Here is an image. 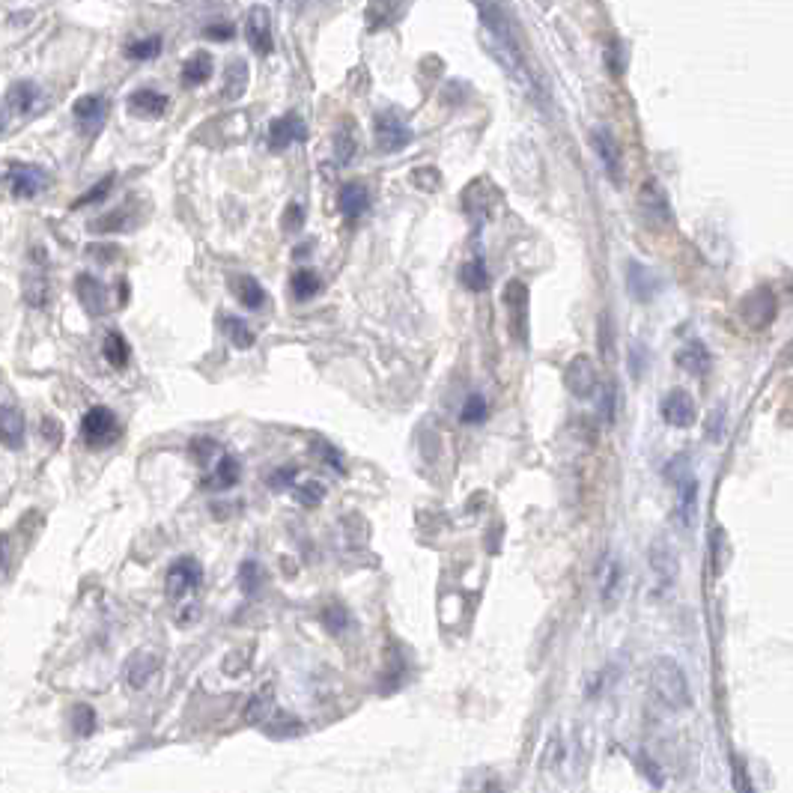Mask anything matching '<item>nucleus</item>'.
<instances>
[{
  "mask_svg": "<svg viewBox=\"0 0 793 793\" xmlns=\"http://www.w3.org/2000/svg\"><path fill=\"white\" fill-rule=\"evenodd\" d=\"M662 418H665V424H671V427H677V430L692 427L695 418H698V409H695L692 394H689L686 388H674V391H668L665 400H662Z\"/></svg>",
  "mask_w": 793,
  "mask_h": 793,
  "instance_id": "14",
  "label": "nucleus"
},
{
  "mask_svg": "<svg viewBox=\"0 0 793 793\" xmlns=\"http://www.w3.org/2000/svg\"><path fill=\"white\" fill-rule=\"evenodd\" d=\"M81 436H84V442H87L90 448H102V445H111V442L120 436V424H117V418H114L111 409L96 406V409H90V412L84 415V421H81Z\"/></svg>",
  "mask_w": 793,
  "mask_h": 793,
  "instance_id": "8",
  "label": "nucleus"
},
{
  "mask_svg": "<svg viewBox=\"0 0 793 793\" xmlns=\"http://www.w3.org/2000/svg\"><path fill=\"white\" fill-rule=\"evenodd\" d=\"M263 582H266V576H263V567L257 561H245L239 567V588L245 597H257L263 591Z\"/></svg>",
  "mask_w": 793,
  "mask_h": 793,
  "instance_id": "36",
  "label": "nucleus"
},
{
  "mask_svg": "<svg viewBox=\"0 0 793 793\" xmlns=\"http://www.w3.org/2000/svg\"><path fill=\"white\" fill-rule=\"evenodd\" d=\"M504 305H507V319L510 331L519 343H525L528 334V287L522 281H510L504 287Z\"/></svg>",
  "mask_w": 793,
  "mask_h": 793,
  "instance_id": "12",
  "label": "nucleus"
},
{
  "mask_svg": "<svg viewBox=\"0 0 793 793\" xmlns=\"http://www.w3.org/2000/svg\"><path fill=\"white\" fill-rule=\"evenodd\" d=\"M460 281H463V287H469L472 293L486 290V287H489V269H486V263H483V260H469V263L460 269Z\"/></svg>",
  "mask_w": 793,
  "mask_h": 793,
  "instance_id": "37",
  "label": "nucleus"
},
{
  "mask_svg": "<svg viewBox=\"0 0 793 793\" xmlns=\"http://www.w3.org/2000/svg\"><path fill=\"white\" fill-rule=\"evenodd\" d=\"M290 290H293V299L308 302V299H314L319 290H322V281H319L317 272H311V269H299V272L290 278Z\"/></svg>",
  "mask_w": 793,
  "mask_h": 793,
  "instance_id": "35",
  "label": "nucleus"
},
{
  "mask_svg": "<svg viewBox=\"0 0 793 793\" xmlns=\"http://www.w3.org/2000/svg\"><path fill=\"white\" fill-rule=\"evenodd\" d=\"M776 311H779V299H776V293H773L770 287H758V290H752V293L743 299V305H740V314H743V319H746L752 328H767V325L776 319Z\"/></svg>",
  "mask_w": 793,
  "mask_h": 793,
  "instance_id": "10",
  "label": "nucleus"
},
{
  "mask_svg": "<svg viewBox=\"0 0 793 793\" xmlns=\"http://www.w3.org/2000/svg\"><path fill=\"white\" fill-rule=\"evenodd\" d=\"M212 451H218V445H215L212 439H194V442H191V454H194L197 460H209Z\"/></svg>",
  "mask_w": 793,
  "mask_h": 793,
  "instance_id": "53",
  "label": "nucleus"
},
{
  "mask_svg": "<svg viewBox=\"0 0 793 793\" xmlns=\"http://www.w3.org/2000/svg\"><path fill=\"white\" fill-rule=\"evenodd\" d=\"M722 418H725V409L719 406V409L713 412V418H710V439H713V442L722 439V430H719V421H722Z\"/></svg>",
  "mask_w": 793,
  "mask_h": 793,
  "instance_id": "57",
  "label": "nucleus"
},
{
  "mask_svg": "<svg viewBox=\"0 0 793 793\" xmlns=\"http://www.w3.org/2000/svg\"><path fill=\"white\" fill-rule=\"evenodd\" d=\"M296 477H299V466H281L275 472L266 475V486L272 492H284V489H293L296 486Z\"/></svg>",
  "mask_w": 793,
  "mask_h": 793,
  "instance_id": "45",
  "label": "nucleus"
},
{
  "mask_svg": "<svg viewBox=\"0 0 793 793\" xmlns=\"http://www.w3.org/2000/svg\"><path fill=\"white\" fill-rule=\"evenodd\" d=\"M72 731L78 737H90L96 731V713H93V707H87V704L72 707Z\"/></svg>",
  "mask_w": 793,
  "mask_h": 793,
  "instance_id": "43",
  "label": "nucleus"
},
{
  "mask_svg": "<svg viewBox=\"0 0 793 793\" xmlns=\"http://www.w3.org/2000/svg\"><path fill=\"white\" fill-rule=\"evenodd\" d=\"M114 188V176H105V179H99L84 197H78L75 200V206H90V203H99V200H105L108 197V191Z\"/></svg>",
  "mask_w": 793,
  "mask_h": 793,
  "instance_id": "47",
  "label": "nucleus"
},
{
  "mask_svg": "<svg viewBox=\"0 0 793 793\" xmlns=\"http://www.w3.org/2000/svg\"><path fill=\"white\" fill-rule=\"evenodd\" d=\"M373 135H376V147L382 153H400L409 147L412 141V129L406 126V120L394 111H379L373 120Z\"/></svg>",
  "mask_w": 793,
  "mask_h": 793,
  "instance_id": "5",
  "label": "nucleus"
},
{
  "mask_svg": "<svg viewBox=\"0 0 793 793\" xmlns=\"http://www.w3.org/2000/svg\"><path fill=\"white\" fill-rule=\"evenodd\" d=\"M305 138H308V129H305V120L296 111L272 120V126H269V150L272 153H284L287 147H293V144H299Z\"/></svg>",
  "mask_w": 793,
  "mask_h": 793,
  "instance_id": "13",
  "label": "nucleus"
},
{
  "mask_svg": "<svg viewBox=\"0 0 793 793\" xmlns=\"http://www.w3.org/2000/svg\"><path fill=\"white\" fill-rule=\"evenodd\" d=\"M486 418H489V403H486V397L469 394V400H466V406H463V412H460V421H463V424H483Z\"/></svg>",
  "mask_w": 793,
  "mask_h": 793,
  "instance_id": "42",
  "label": "nucleus"
},
{
  "mask_svg": "<svg viewBox=\"0 0 793 793\" xmlns=\"http://www.w3.org/2000/svg\"><path fill=\"white\" fill-rule=\"evenodd\" d=\"M159 656L156 653H135L129 662H126V683L132 686V689H144L150 680H153V674L159 671Z\"/></svg>",
  "mask_w": 793,
  "mask_h": 793,
  "instance_id": "22",
  "label": "nucleus"
},
{
  "mask_svg": "<svg viewBox=\"0 0 793 793\" xmlns=\"http://www.w3.org/2000/svg\"><path fill=\"white\" fill-rule=\"evenodd\" d=\"M477 15H480L483 30L489 36V54L501 63V69L516 84H522L531 93V99H537V102L546 105V84H543V78L537 72H531V63H528V57L522 51V42H519V36H516L513 24L507 18V9L492 6V3L489 6L480 3L477 6Z\"/></svg>",
  "mask_w": 793,
  "mask_h": 793,
  "instance_id": "1",
  "label": "nucleus"
},
{
  "mask_svg": "<svg viewBox=\"0 0 793 793\" xmlns=\"http://www.w3.org/2000/svg\"><path fill=\"white\" fill-rule=\"evenodd\" d=\"M734 788H737V793H755V782H752V776L740 758H734Z\"/></svg>",
  "mask_w": 793,
  "mask_h": 793,
  "instance_id": "52",
  "label": "nucleus"
},
{
  "mask_svg": "<svg viewBox=\"0 0 793 793\" xmlns=\"http://www.w3.org/2000/svg\"><path fill=\"white\" fill-rule=\"evenodd\" d=\"M245 90H248V63L245 60H230V66L224 72L221 96L224 99H239Z\"/></svg>",
  "mask_w": 793,
  "mask_h": 793,
  "instance_id": "29",
  "label": "nucleus"
},
{
  "mask_svg": "<svg viewBox=\"0 0 793 793\" xmlns=\"http://www.w3.org/2000/svg\"><path fill=\"white\" fill-rule=\"evenodd\" d=\"M638 212L641 218L653 227V230H665L674 215H671V200H668V191L659 179L647 176L638 188Z\"/></svg>",
  "mask_w": 793,
  "mask_h": 793,
  "instance_id": "3",
  "label": "nucleus"
},
{
  "mask_svg": "<svg viewBox=\"0 0 793 793\" xmlns=\"http://www.w3.org/2000/svg\"><path fill=\"white\" fill-rule=\"evenodd\" d=\"M472 793H501V782L495 776H483L477 785H472Z\"/></svg>",
  "mask_w": 793,
  "mask_h": 793,
  "instance_id": "54",
  "label": "nucleus"
},
{
  "mask_svg": "<svg viewBox=\"0 0 793 793\" xmlns=\"http://www.w3.org/2000/svg\"><path fill=\"white\" fill-rule=\"evenodd\" d=\"M627 290L633 293V299H638V302H650L653 296H656V278H653V272L644 266V263H638V260H630L627 263Z\"/></svg>",
  "mask_w": 793,
  "mask_h": 793,
  "instance_id": "23",
  "label": "nucleus"
},
{
  "mask_svg": "<svg viewBox=\"0 0 793 793\" xmlns=\"http://www.w3.org/2000/svg\"><path fill=\"white\" fill-rule=\"evenodd\" d=\"M314 448L319 451L317 457H322V460H325V463H328V466H331L334 472H346L343 454H340V451H337L334 445H328V442H322V439H319V442H314Z\"/></svg>",
  "mask_w": 793,
  "mask_h": 793,
  "instance_id": "49",
  "label": "nucleus"
},
{
  "mask_svg": "<svg viewBox=\"0 0 793 793\" xmlns=\"http://www.w3.org/2000/svg\"><path fill=\"white\" fill-rule=\"evenodd\" d=\"M293 498H296L302 507H317L319 501L325 498V486H322L319 480L299 483V486H293Z\"/></svg>",
  "mask_w": 793,
  "mask_h": 793,
  "instance_id": "44",
  "label": "nucleus"
},
{
  "mask_svg": "<svg viewBox=\"0 0 793 793\" xmlns=\"http://www.w3.org/2000/svg\"><path fill=\"white\" fill-rule=\"evenodd\" d=\"M334 156H337V161H352V156H355V135L346 129V135L343 132H337V138H334Z\"/></svg>",
  "mask_w": 793,
  "mask_h": 793,
  "instance_id": "50",
  "label": "nucleus"
},
{
  "mask_svg": "<svg viewBox=\"0 0 793 793\" xmlns=\"http://www.w3.org/2000/svg\"><path fill=\"white\" fill-rule=\"evenodd\" d=\"M126 227V212H108L105 218H96V221H90V230L93 233H117V230H123Z\"/></svg>",
  "mask_w": 793,
  "mask_h": 793,
  "instance_id": "46",
  "label": "nucleus"
},
{
  "mask_svg": "<svg viewBox=\"0 0 793 793\" xmlns=\"http://www.w3.org/2000/svg\"><path fill=\"white\" fill-rule=\"evenodd\" d=\"M305 227V206L302 203H290L284 212V233H299Z\"/></svg>",
  "mask_w": 793,
  "mask_h": 793,
  "instance_id": "48",
  "label": "nucleus"
},
{
  "mask_svg": "<svg viewBox=\"0 0 793 793\" xmlns=\"http://www.w3.org/2000/svg\"><path fill=\"white\" fill-rule=\"evenodd\" d=\"M12 191L18 197H36L45 185V173L36 167V164H12Z\"/></svg>",
  "mask_w": 793,
  "mask_h": 793,
  "instance_id": "19",
  "label": "nucleus"
},
{
  "mask_svg": "<svg viewBox=\"0 0 793 793\" xmlns=\"http://www.w3.org/2000/svg\"><path fill=\"white\" fill-rule=\"evenodd\" d=\"M245 39L257 54H272L275 36H272V12L266 6H251L245 15Z\"/></svg>",
  "mask_w": 793,
  "mask_h": 793,
  "instance_id": "11",
  "label": "nucleus"
},
{
  "mask_svg": "<svg viewBox=\"0 0 793 793\" xmlns=\"http://www.w3.org/2000/svg\"><path fill=\"white\" fill-rule=\"evenodd\" d=\"M36 96H39V90H36L33 81H18V84L9 87L6 102H9V108H12L15 114H27V111L36 105Z\"/></svg>",
  "mask_w": 793,
  "mask_h": 793,
  "instance_id": "33",
  "label": "nucleus"
},
{
  "mask_svg": "<svg viewBox=\"0 0 793 793\" xmlns=\"http://www.w3.org/2000/svg\"><path fill=\"white\" fill-rule=\"evenodd\" d=\"M600 370H597V364H594V358L591 355H576L570 364H567V370H564V385H567V391L576 397V400H588V397H594L597 394V388H600Z\"/></svg>",
  "mask_w": 793,
  "mask_h": 793,
  "instance_id": "6",
  "label": "nucleus"
},
{
  "mask_svg": "<svg viewBox=\"0 0 793 793\" xmlns=\"http://www.w3.org/2000/svg\"><path fill=\"white\" fill-rule=\"evenodd\" d=\"M266 719H272V692H269V689H263L260 695H254V698L248 701V707H245V722L260 725V722H266Z\"/></svg>",
  "mask_w": 793,
  "mask_h": 793,
  "instance_id": "38",
  "label": "nucleus"
},
{
  "mask_svg": "<svg viewBox=\"0 0 793 793\" xmlns=\"http://www.w3.org/2000/svg\"><path fill=\"white\" fill-rule=\"evenodd\" d=\"M129 111H132L135 117L156 120V117H161V114L167 111V96L159 93V90H150V87L135 90V93L129 96Z\"/></svg>",
  "mask_w": 793,
  "mask_h": 793,
  "instance_id": "20",
  "label": "nucleus"
},
{
  "mask_svg": "<svg viewBox=\"0 0 793 793\" xmlns=\"http://www.w3.org/2000/svg\"><path fill=\"white\" fill-rule=\"evenodd\" d=\"M695 513H698V483L695 477H689L680 483V498H677V519L686 531L695 525Z\"/></svg>",
  "mask_w": 793,
  "mask_h": 793,
  "instance_id": "28",
  "label": "nucleus"
},
{
  "mask_svg": "<svg viewBox=\"0 0 793 793\" xmlns=\"http://www.w3.org/2000/svg\"><path fill=\"white\" fill-rule=\"evenodd\" d=\"M322 624H325L328 633L334 635L346 633V630H349V612H346L340 603H331V606L322 609Z\"/></svg>",
  "mask_w": 793,
  "mask_h": 793,
  "instance_id": "40",
  "label": "nucleus"
},
{
  "mask_svg": "<svg viewBox=\"0 0 793 793\" xmlns=\"http://www.w3.org/2000/svg\"><path fill=\"white\" fill-rule=\"evenodd\" d=\"M621 582H624L621 561L612 558V555H606L603 564H600V600H603V606H615L618 591H621Z\"/></svg>",
  "mask_w": 793,
  "mask_h": 793,
  "instance_id": "21",
  "label": "nucleus"
},
{
  "mask_svg": "<svg viewBox=\"0 0 793 793\" xmlns=\"http://www.w3.org/2000/svg\"><path fill=\"white\" fill-rule=\"evenodd\" d=\"M87 254H90V257H102V260H114L120 251H117V248H105V245H90Z\"/></svg>",
  "mask_w": 793,
  "mask_h": 793,
  "instance_id": "56",
  "label": "nucleus"
},
{
  "mask_svg": "<svg viewBox=\"0 0 793 793\" xmlns=\"http://www.w3.org/2000/svg\"><path fill=\"white\" fill-rule=\"evenodd\" d=\"M3 558H6V540H0V564H3Z\"/></svg>",
  "mask_w": 793,
  "mask_h": 793,
  "instance_id": "58",
  "label": "nucleus"
},
{
  "mask_svg": "<svg viewBox=\"0 0 793 793\" xmlns=\"http://www.w3.org/2000/svg\"><path fill=\"white\" fill-rule=\"evenodd\" d=\"M72 111H75V120L81 123V129L93 132V129H99V126L108 120V99L99 96V93H93V96H81V99L75 102Z\"/></svg>",
  "mask_w": 793,
  "mask_h": 793,
  "instance_id": "18",
  "label": "nucleus"
},
{
  "mask_svg": "<svg viewBox=\"0 0 793 793\" xmlns=\"http://www.w3.org/2000/svg\"><path fill=\"white\" fill-rule=\"evenodd\" d=\"M624 57H627V48L615 39L609 48H606V60H609V69H612V75H624Z\"/></svg>",
  "mask_w": 793,
  "mask_h": 793,
  "instance_id": "51",
  "label": "nucleus"
},
{
  "mask_svg": "<svg viewBox=\"0 0 793 793\" xmlns=\"http://www.w3.org/2000/svg\"><path fill=\"white\" fill-rule=\"evenodd\" d=\"M597 346H600V355L606 361H615L618 358V343H615V319L609 311H603L597 319Z\"/></svg>",
  "mask_w": 793,
  "mask_h": 793,
  "instance_id": "34",
  "label": "nucleus"
},
{
  "mask_svg": "<svg viewBox=\"0 0 793 793\" xmlns=\"http://www.w3.org/2000/svg\"><path fill=\"white\" fill-rule=\"evenodd\" d=\"M337 206H340V212H343L349 221L367 215V209H370V188L361 185V182H346V185H340Z\"/></svg>",
  "mask_w": 793,
  "mask_h": 793,
  "instance_id": "17",
  "label": "nucleus"
},
{
  "mask_svg": "<svg viewBox=\"0 0 793 793\" xmlns=\"http://www.w3.org/2000/svg\"><path fill=\"white\" fill-rule=\"evenodd\" d=\"M212 72H215L212 54L197 51V54H191V57L185 60V66H182V84H185V87H200V84H206V81L212 78Z\"/></svg>",
  "mask_w": 793,
  "mask_h": 793,
  "instance_id": "25",
  "label": "nucleus"
},
{
  "mask_svg": "<svg viewBox=\"0 0 793 793\" xmlns=\"http://www.w3.org/2000/svg\"><path fill=\"white\" fill-rule=\"evenodd\" d=\"M603 385V394H600V415L606 424H615V415H618V385L615 379H606L600 382Z\"/></svg>",
  "mask_w": 793,
  "mask_h": 793,
  "instance_id": "41",
  "label": "nucleus"
},
{
  "mask_svg": "<svg viewBox=\"0 0 793 793\" xmlns=\"http://www.w3.org/2000/svg\"><path fill=\"white\" fill-rule=\"evenodd\" d=\"M650 692L653 698L671 710V713H683L692 707V689H689V680L683 674V668L674 662V659H656L650 665Z\"/></svg>",
  "mask_w": 793,
  "mask_h": 793,
  "instance_id": "2",
  "label": "nucleus"
},
{
  "mask_svg": "<svg viewBox=\"0 0 793 793\" xmlns=\"http://www.w3.org/2000/svg\"><path fill=\"white\" fill-rule=\"evenodd\" d=\"M24 436H27L24 415L15 406L0 403V445L9 448V451H18L24 445Z\"/></svg>",
  "mask_w": 793,
  "mask_h": 793,
  "instance_id": "16",
  "label": "nucleus"
},
{
  "mask_svg": "<svg viewBox=\"0 0 793 793\" xmlns=\"http://www.w3.org/2000/svg\"><path fill=\"white\" fill-rule=\"evenodd\" d=\"M102 355L108 358L111 367H126L129 358H132V349L126 343V337L120 331H108L105 340H102Z\"/></svg>",
  "mask_w": 793,
  "mask_h": 793,
  "instance_id": "32",
  "label": "nucleus"
},
{
  "mask_svg": "<svg viewBox=\"0 0 793 793\" xmlns=\"http://www.w3.org/2000/svg\"><path fill=\"white\" fill-rule=\"evenodd\" d=\"M203 33H206L209 39H230V36H233V24L221 21V24H215V27H206Z\"/></svg>",
  "mask_w": 793,
  "mask_h": 793,
  "instance_id": "55",
  "label": "nucleus"
},
{
  "mask_svg": "<svg viewBox=\"0 0 793 793\" xmlns=\"http://www.w3.org/2000/svg\"><path fill=\"white\" fill-rule=\"evenodd\" d=\"M677 570H680V564H677L674 552L668 549V543L665 540H656L650 546V576H653V594L656 597H662V594L671 591V585L677 579Z\"/></svg>",
  "mask_w": 793,
  "mask_h": 793,
  "instance_id": "9",
  "label": "nucleus"
},
{
  "mask_svg": "<svg viewBox=\"0 0 793 793\" xmlns=\"http://www.w3.org/2000/svg\"><path fill=\"white\" fill-rule=\"evenodd\" d=\"M591 144H594V153L603 164V170L609 173V179L615 185H621L624 182V153H621V144L612 135V129L609 126H594L591 129Z\"/></svg>",
  "mask_w": 793,
  "mask_h": 793,
  "instance_id": "7",
  "label": "nucleus"
},
{
  "mask_svg": "<svg viewBox=\"0 0 793 793\" xmlns=\"http://www.w3.org/2000/svg\"><path fill=\"white\" fill-rule=\"evenodd\" d=\"M233 293H236L239 305L248 308V311H257V308L266 305V290H263L260 281L251 278V275H239V278L233 281Z\"/></svg>",
  "mask_w": 793,
  "mask_h": 793,
  "instance_id": "27",
  "label": "nucleus"
},
{
  "mask_svg": "<svg viewBox=\"0 0 793 793\" xmlns=\"http://www.w3.org/2000/svg\"><path fill=\"white\" fill-rule=\"evenodd\" d=\"M6 129V114H3V108H0V132Z\"/></svg>",
  "mask_w": 793,
  "mask_h": 793,
  "instance_id": "59",
  "label": "nucleus"
},
{
  "mask_svg": "<svg viewBox=\"0 0 793 793\" xmlns=\"http://www.w3.org/2000/svg\"><path fill=\"white\" fill-rule=\"evenodd\" d=\"M200 582H203V567L197 564V558L182 555V558H176V561L170 564L167 579H164V591H167V597H170L173 603H179V600H185L191 591H197Z\"/></svg>",
  "mask_w": 793,
  "mask_h": 793,
  "instance_id": "4",
  "label": "nucleus"
},
{
  "mask_svg": "<svg viewBox=\"0 0 793 793\" xmlns=\"http://www.w3.org/2000/svg\"><path fill=\"white\" fill-rule=\"evenodd\" d=\"M677 367H683L686 373H692V376H707L710 373V367H713V358H710V349L704 346V343H689L686 349H680L677 352Z\"/></svg>",
  "mask_w": 793,
  "mask_h": 793,
  "instance_id": "24",
  "label": "nucleus"
},
{
  "mask_svg": "<svg viewBox=\"0 0 793 793\" xmlns=\"http://www.w3.org/2000/svg\"><path fill=\"white\" fill-rule=\"evenodd\" d=\"M75 296H78V302L84 305L87 314H93V317L108 314V290H105V284H102L99 278H93V275H78V281H75Z\"/></svg>",
  "mask_w": 793,
  "mask_h": 793,
  "instance_id": "15",
  "label": "nucleus"
},
{
  "mask_svg": "<svg viewBox=\"0 0 793 793\" xmlns=\"http://www.w3.org/2000/svg\"><path fill=\"white\" fill-rule=\"evenodd\" d=\"M221 328H224V334L230 337V343H233L236 349H251V346L257 343V331H254L245 319L224 317L221 319Z\"/></svg>",
  "mask_w": 793,
  "mask_h": 793,
  "instance_id": "31",
  "label": "nucleus"
},
{
  "mask_svg": "<svg viewBox=\"0 0 793 793\" xmlns=\"http://www.w3.org/2000/svg\"><path fill=\"white\" fill-rule=\"evenodd\" d=\"M36 269L24 278V302L27 305H33V308H42L45 302H48V278L42 275V260L39 263H33Z\"/></svg>",
  "mask_w": 793,
  "mask_h": 793,
  "instance_id": "30",
  "label": "nucleus"
},
{
  "mask_svg": "<svg viewBox=\"0 0 793 793\" xmlns=\"http://www.w3.org/2000/svg\"><path fill=\"white\" fill-rule=\"evenodd\" d=\"M239 477H242V466H239V460H236L233 454H224V457L218 460L215 472L203 480V486H206V489H230V486H236V483H239Z\"/></svg>",
  "mask_w": 793,
  "mask_h": 793,
  "instance_id": "26",
  "label": "nucleus"
},
{
  "mask_svg": "<svg viewBox=\"0 0 793 793\" xmlns=\"http://www.w3.org/2000/svg\"><path fill=\"white\" fill-rule=\"evenodd\" d=\"M161 54V36H147V39H135L126 45V57L129 60H153Z\"/></svg>",
  "mask_w": 793,
  "mask_h": 793,
  "instance_id": "39",
  "label": "nucleus"
}]
</instances>
